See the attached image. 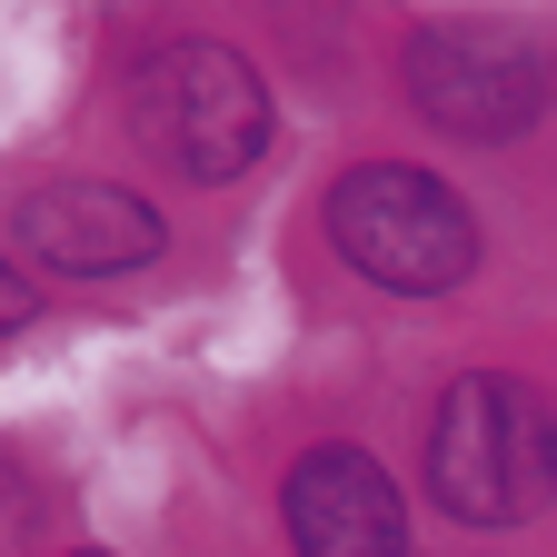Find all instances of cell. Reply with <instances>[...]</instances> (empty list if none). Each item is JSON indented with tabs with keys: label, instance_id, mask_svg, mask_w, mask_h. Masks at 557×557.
<instances>
[{
	"label": "cell",
	"instance_id": "obj_1",
	"mask_svg": "<svg viewBox=\"0 0 557 557\" xmlns=\"http://www.w3.org/2000/svg\"><path fill=\"white\" fill-rule=\"evenodd\" d=\"M329 249L379 278L398 299H438L478 269V220L468 199L438 170H408V160H369L329 189Z\"/></svg>",
	"mask_w": 557,
	"mask_h": 557
},
{
	"label": "cell",
	"instance_id": "obj_4",
	"mask_svg": "<svg viewBox=\"0 0 557 557\" xmlns=\"http://www.w3.org/2000/svg\"><path fill=\"white\" fill-rule=\"evenodd\" d=\"M408 100L448 139H518L547 110V60L498 30H418L408 40Z\"/></svg>",
	"mask_w": 557,
	"mask_h": 557
},
{
	"label": "cell",
	"instance_id": "obj_2",
	"mask_svg": "<svg viewBox=\"0 0 557 557\" xmlns=\"http://www.w3.org/2000/svg\"><path fill=\"white\" fill-rule=\"evenodd\" d=\"M429 487L468 528H508L557 487V418L518 379H458L429 418Z\"/></svg>",
	"mask_w": 557,
	"mask_h": 557
},
{
	"label": "cell",
	"instance_id": "obj_6",
	"mask_svg": "<svg viewBox=\"0 0 557 557\" xmlns=\"http://www.w3.org/2000/svg\"><path fill=\"white\" fill-rule=\"evenodd\" d=\"M289 537L299 557H408V508L369 448H309L289 468Z\"/></svg>",
	"mask_w": 557,
	"mask_h": 557
},
{
	"label": "cell",
	"instance_id": "obj_7",
	"mask_svg": "<svg viewBox=\"0 0 557 557\" xmlns=\"http://www.w3.org/2000/svg\"><path fill=\"white\" fill-rule=\"evenodd\" d=\"M21 319H30V278L0 259V329H21Z\"/></svg>",
	"mask_w": 557,
	"mask_h": 557
},
{
	"label": "cell",
	"instance_id": "obj_3",
	"mask_svg": "<svg viewBox=\"0 0 557 557\" xmlns=\"http://www.w3.org/2000/svg\"><path fill=\"white\" fill-rule=\"evenodd\" d=\"M139 129L189 170V180H239L259 150H269V90L259 70L220 40H180L139 70Z\"/></svg>",
	"mask_w": 557,
	"mask_h": 557
},
{
	"label": "cell",
	"instance_id": "obj_5",
	"mask_svg": "<svg viewBox=\"0 0 557 557\" xmlns=\"http://www.w3.org/2000/svg\"><path fill=\"white\" fill-rule=\"evenodd\" d=\"M11 230L40 269H70V278H110V269L160 259V209L120 180H40L11 209Z\"/></svg>",
	"mask_w": 557,
	"mask_h": 557
},
{
	"label": "cell",
	"instance_id": "obj_8",
	"mask_svg": "<svg viewBox=\"0 0 557 557\" xmlns=\"http://www.w3.org/2000/svg\"><path fill=\"white\" fill-rule=\"evenodd\" d=\"M81 557H100V547H81Z\"/></svg>",
	"mask_w": 557,
	"mask_h": 557
}]
</instances>
